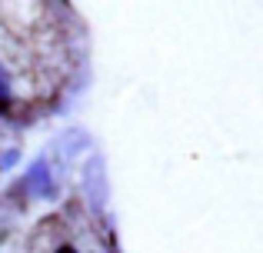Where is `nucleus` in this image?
I'll list each match as a JSON object with an SVG mask.
<instances>
[{"label":"nucleus","mask_w":263,"mask_h":253,"mask_svg":"<svg viewBox=\"0 0 263 253\" xmlns=\"http://www.w3.org/2000/svg\"><path fill=\"white\" fill-rule=\"evenodd\" d=\"M57 253H77V250H70V247H64V250H57Z\"/></svg>","instance_id":"nucleus-1"}]
</instances>
